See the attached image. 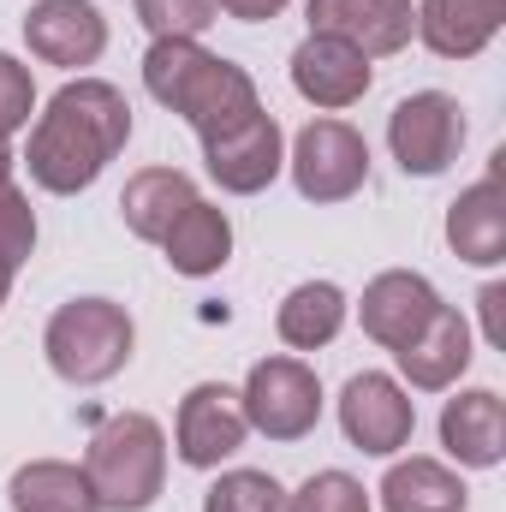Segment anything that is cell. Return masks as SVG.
Listing matches in <instances>:
<instances>
[{
  "label": "cell",
  "instance_id": "6da1fadb",
  "mask_svg": "<svg viewBox=\"0 0 506 512\" xmlns=\"http://www.w3.org/2000/svg\"><path fill=\"white\" fill-rule=\"evenodd\" d=\"M131 137V102L102 84V78H78V84H60L48 114L30 131V179L54 197H72L84 185L102 179V167L126 149Z\"/></svg>",
  "mask_w": 506,
  "mask_h": 512
},
{
  "label": "cell",
  "instance_id": "7a4b0ae2",
  "mask_svg": "<svg viewBox=\"0 0 506 512\" xmlns=\"http://www.w3.org/2000/svg\"><path fill=\"white\" fill-rule=\"evenodd\" d=\"M143 84H149V96L161 108H173L203 143L233 126H245L251 114H262L251 72L233 66V60H221V54H209L191 36H161L143 54Z\"/></svg>",
  "mask_w": 506,
  "mask_h": 512
},
{
  "label": "cell",
  "instance_id": "3957f363",
  "mask_svg": "<svg viewBox=\"0 0 506 512\" xmlns=\"http://www.w3.org/2000/svg\"><path fill=\"white\" fill-rule=\"evenodd\" d=\"M84 477H90L102 512L155 507V495H161V483H167V435H161V423L143 417V411H114V417H102L96 435H90Z\"/></svg>",
  "mask_w": 506,
  "mask_h": 512
},
{
  "label": "cell",
  "instance_id": "277c9868",
  "mask_svg": "<svg viewBox=\"0 0 506 512\" xmlns=\"http://www.w3.org/2000/svg\"><path fill=\"white\" fill-rule=\"evenodd\" d=\"M131 316L114 298H72L54 310L48 334H42V352L54 364V376L72 387H96L114 382L131 364Z\"/></svg>",
  "mask_w": 506,
  "mask_h": 512
},
{
  "label": "cell",
  "instance_id": "5b68a950",
  "mask_svg": "<svg viewBox=\"0 0 506 512\" xmlns=\"http://www.w3.org/2000/svg\"><path fill=\"white\" fill-rule=\"evenodd\" d=\"M387 149L405 173L435 179L453 167V155L465 149V114L447 90H417L387 114Z\"/></svg>",
  "mask_w": 506,
  "mask_h": 512
},
{
  "label": "cell",
  "instance_id": "8992f818",
  "mask_svg": "<svg viewBox=\"0 0 506 512\" xmlns=\"http://www.w3.org/2000/svg\"><path fill=\"white\" fill-rule=\"evenodd\" d=\"M370 179V143L346 120H310L292 143V185L310 203H346Z\"/></svg>",
  "mask_w": 506,
  "mask_h": 512
},
{
  "label": "cell",
  "instance_id": "52a82bcc",
  "mask_svg": "<svg viewBox=\"0 0 506 512\" xmlns=\"http://www.w3.org/2000/svg\"><path fill=\"white\" fill-rule=\"evenodd\" d=\"M245 417L251 429H262L268 441H304L322 417V382L310 364L298 358H262L251 364V382H245Z\"/></svg>",
  "mask_w": 506,
  "mask_h": 512
},
{
  "label": "cell",
  "instance_id": "ba28073f",
  "mask_svg": "<svg viewBox=\"0 0 506 512\" xmlns=\"http://www.w3.org/2000/svg\"><path fill=\"white\" fill-rule=\"evenodd\" d=\"M245 435H251L245 399L227 382H197L185 393L173 441H179V459H185L191 471H215L221 459H233V453L245 447Z\"/></svg>",
  "mask_w": 506,
  "mask_h": 512
},
{
  "label": "cell",
  "instance_id": "9c48e42d",
  "mask_svg": "<svg viewBox=\"0 0 506 512\" xmlns=\"http://www.w3.org/2000/svg\"><path fill=\"white\" fill-rule=\"evenodd\" d=\"M340 429H346V441L358 447V453H399L405 441H411V429H417V405L405 399V387L393 382V376H376V370H364V376H352L346 393H340Z\"/></svg>",
  "mask_w": 506,
  "mask_h": 512
},
{
  "label": "cell",
  "instance_id": "30bf717a",
  "mask_svg": "<svg viewBox=\"0 0 506 512\" xmlns=\"http://www.w3.org/2000/svg\"><path fill=\"white\" fill-rule=\"evenodd\" d=\"M203 161H209V179L233 197H256L274 185L280 161H286V137H280V120L274 114H251L245 126L221 131L203 143Z\"/></svg>",
  "mask_w": 506,
  "mask_h": 512
},
{
  "label": "cell",
  "instance_id": "8fae6325",
  "mask_svg": "<svg viewBox=\"0 0 506 512\" xmlns=\"http://www.w3.org/2000/svg\"><path fill=\"white\" fill-rule=\"evenodd\" d=\"M310 30L352 42L364 60H381L411 42L417 6L411 0H310Z\"/></svg>",
  "mask_w": 506,
  "mask_h": 512
},
{
  "label": "cell",
  "instance_id": "7c38bea8",
  "mask_svg": "<svg viewBox=\"0 0 506 512\" xmlns=\"http://www.w3.org/2000/svg\"><path fill=\"white\" fill-rule=\"evenodd\" d=\"M24 42L48 66H96L108 48V18L90 0H36L24 18Z\"/></svg>",
  "mask_w": 506,
  "mask_h": 512
},
{
  "label": "cell",
  "instance_id": "4fadbf2b",
  "mask_svg": "<svg viewBox=\"0 0 506 512\" xmlns=\"http://www.w3.org/2000/svg\"><path fill=\"white\" fill-rule=\"evenodd\" d=\"M292 90L304 102H316V108H352L370 90V60L352 42L310 30L298 42V54H292Z\"/></svg>",
  "mask_w": 506,
  "mask_h": 512
},
{
  "label": "cell",
  "instance_id": "5bb4252c",
  "mask_svg": "<svg viewBox=\"0 0 506 512\" xmlns=\"http://www.w3.org/2000/svg\"><path fill=\"white\" fill-rule=\"evenodd\" d=\"M435 310H441L435 286H429L423 274H411V268H387V274H376V280L364 286V334H370L376 346H387V352L411 346Z\"/></svg>",
  "mask_w": 506,
  "mask_h": 512
},
{
  "label": "cell",
  "instance_id": "9a60e30c",
  "mask_svg": "<svg viewBox=\"0 0 506 512\" xmlns=\"http://www.w3.org/2000/svg\"><path fill=\"white\" fill-rule=\"evenodd\" d=\"M506 149L495 155V167H489V179H477L471 191H459V203L447 209V245L459 251V262H477V268H489V262H501L506 256Z\"/></svg>",
  "mask_w": 506,
  "mask_h": 512
},
{
  "label": "cell",
  "instance_id": "2e32d148",
  "mask_svg": "<svg viewBox=\"0 0 506 512\" xmlns=\"http://www.w3.org/2000/svg\"><path fill=\"white\" fill-rule=\"evenodd\" d=\"M441 447H447L459 465H471V471L501 465V453H506V405H501V393L471 387V393L447 399V411H441Z\"/></svg>",
  "mask_w": 506,
  "mask_h": 512
},
{
  "label": "cell",
  "instance_id": "e0dca14e",
  "mask_svg": "<svg viewBox=\"0 0 506 512\" xmlns=\"http://www.w3.org/2000/svg\"><path fill=\"white\" fill-rule=\"evenodd\" d=\"M393 358H399V376H405L411 387H423V393L453 387L459 376H465V364H471V328H465L459 310L441 304V310L423 322V334H417L411 346H399Z\"/></svg>",
  "mask_w": 506,
  "mask_h": 512
},
{
  "label": "cell",
  "instance_id": "ac0fdd59",
  "mask_svg": "<svg viewBox=\"0 0 506 512\" xmlns=\"http://www.w3.org/2000/svg\"><path fill=\"white\" fill-rule=\"evenodd\" d=\"M506 18V0H423L417 6V36L441 60H471L495 42Z\"/></svg>",
  "mask_w": 506,
  "mask_h": 512
},
{
  "label": "cell",
  "instance_id": "d6986e66",
  "mask_svg": "<svg viewBox=\"0 0 506 512\" xmlns=\"http://www.w3.org/2000/svg\"><path fill=\"white\" fill-rule=\"evenodd\" d=\"M191 203H197V185H191L179 167H143V173H131L126 179L120 215H126V227L137 233V239L161 245V239L173 233V221H179Z\"/></svg>",
  "mask_w": 506,
  "mask_h": 512
},
{
  "label": "cell",
  "instance_id": "ffe728a7",
  "mask_svg": "<svg viewBox=\"0 0 506 512\" xmlns=\"http://www.w3.org/2000/svg\"><path fill=\"white\" fill-rule=\"evenodd\" d=\"M161 251L173 262V274H191V280L227 268V256H233V221H227V209H215V203L197 197V203L173 221V233L161 239Z\"/></svg>",
  "mask_w": 506,
  "mask_h": 512
},
{
  "label": "cell",
  "instance_id": "44dd1931",
  "mask_svg": "<svg viewBox=\"0 0 506 512\" xmlns=\"http://www.w3.org/2000/svg\"><path fill=\"white\" fill-rule=\"evenodd\" d=\"M6 501H12V512H102L90 477L78 465H60V459H36V465L12 471Z\"/></svg>",
  "mask_w": 506,
  "mask_h": 512
},
{
  "label": "cell",
  "instance_id": "7402d4cb",
  "mask_svg": "<svg viewBox=\"0 0 506 512\" xmlns=\"http://www.w3.org/2000/svg\"><path fill=\"white\" fill-rule=\"evenodd\" d=\"M274 328H280V340H286V346L316 352V346H328V340L346 328V292H340L334 280H304V286H292V292H286V304H280Z\"/></svg>",
  "mask_w": 506,
  "mask_h": 512
},
{
  "label": "cell",
  "instance_id": "603a6c76",
  "mask_svg": "<svg viewBox=\"0 0 506 512\" xmlns=\"http://www.w3.org/2000/svg\"><path fill=\"white\" fill-rule=\"evenodd\" d=\"M381 512H465V483L435 459H405L381 477Z\"/></svg>",
  "mask_w": 506,
  "mask_h": 512
},
{
  "label": "cell",
  "instance_id": "cb8c5ba5",
  "mask_svg": "<svg viewBox=\"0 0 506 512\" xmlns=\"http://www.w3.org/2000/svg\"><path fill=\"white\" fill-rule=\"evenodd\" d=\"M286 489L268 477V471H227L209 495H203V512H286Z\"/></svg>",
  "mask_w": 506,
  "mask_h": 512
},
{
  "label": "cell",
  "instance_id": "d4e9b609",
  "mask_svg": "<svg viewBox=\"0 0 506 512\" xmlns=\"http://www.w3.org/2000/svg\"><path fill=\"white\" fill-rule=\"evenodd\" d=\"M137 18L143 30L161 42V36H203L215 18H221V0H137Z\"/></svg>",
  "mask_w": 506,
  "mask_h": 512
},
{
  "label": "cell",
  "instance_id": "484cf974",
  "mask_svg": "<svg viewBox=\"0 0 506 512\" xmlns=\"http://www.w3.org/2000/svg\"><path fill=\"white\" fill-rule=\"evenodd\" d=\"M286 512H370V495H364V483L346 477V471H316V477L286 501Z\"/></svg>",
  "mask_w": 506,
  "mask_h": 512
},
{
  "label": "cell",
  "instance_id": "4316f807",
  "mask_svg": "<svg viewBox=\"0 0 506 512\" xmlns=\"http://www.w3.org/2000/svg\"><path fill=\"white\" fill-rule=\"evenodd\" d=\"M30 251H36V209L24 191L0 185V262L18 268V262H30Z\"/></svg>",
  "mask_w": 506,
  "mask_h": 512
},
{
  "label": "cell",
  "instance_id": "83f0119b",
  "mask_svg": "<svg viewBox=\"0 0 506 512\" xmlns=\"http://www.w3.org/2000/svg\"><path fill=\"white\" fill-rule=\"evenodd\" d=\"M30 108H36L30 66H18L12 54H0V137H12L18 126H30Z\"/></svg>",
  "mask_w": 506,
  "mask_h": 512
},
{
  "label": "cell",
  "instance_id": "f1b7e54d",
  "mask_svg": "<svg viewBox=\"0 0 506 512\" xmlns=\"http://www.w3.org/2000/svg\"><path fill=\"white\" fill-rule=\"evenodd\" d=\"M286 0H221V12H233V18H245V24H262V18H274Z\"/></svg>",
  "mask_w": 506,
  "mask_h": 512
},
{
  "label": "cell",
  "instance_id": "f546056e",
  "mask_svg": "<svg viewBox=\"0 0 506 512\" xmlns=\"http://www.w3.org/2000/svg\"><path fill=\"white\" fill-rule=\"evenodd\" d=\"M477 304H483V328H489V340L501 346V304H506V286H483V298H477Z\"/></svg>",
  "mask_w": 506,
  "mask_h": 512
},
{
  "label": "cell",
  "instance_id": "4dcf8cb0",
  "mask_svg": "<svg viewBox=\"0 0 506 512\" xmlns=\"http://www.w3.org/2000/svg\"><path fill=\"white\" fill-rule=\"evenodd\" d=\"M0 185H12V149H6V137H0Z\"/></svg>",
  "mask_w": 506,
  "mask_h": 512
},
{
  "label": "cell",
  "instance_id": "1f68e13d",
  "mask_svg": "<svg viewBox=\"0 0 506 512\" xmlns=\"http://www.w3.org/2000/svg\"><path fill=\"white\" fill-rule=\"evenodd\" d=\"M6 292H12V268L0 262V304H6Z\"/></svg>",
  "mask_w": 506,
  "mask_h": 512
}]
</instances>
